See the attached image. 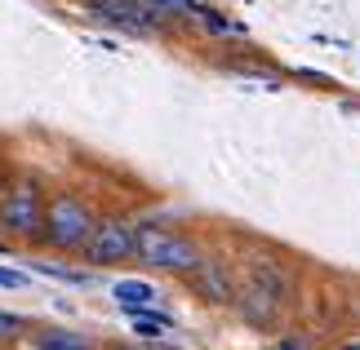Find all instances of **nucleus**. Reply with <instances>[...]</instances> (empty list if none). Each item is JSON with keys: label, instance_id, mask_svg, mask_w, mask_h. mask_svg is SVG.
<instances>
[{"label": "nucleus", "instance_id": "4", "mask_svg": "<svg viewBox=\"0 0 360 350\" xmlns=\"http://www.w3.org/2000/svg\"><path fill=\"white\" fill-rule=\"evenodd\" d=\"M138 262L156 266V271H178L191 275L200 266V248L187 235H174L165 227H138Z\"/></svg>", "mask_w": 360, "mask_h": 350}, {"label": "nucleus", "instance_id": "15", "mask_svg": "<svg viewBox=\"0 0 360 350\" xmlns=\"http://www.w3.org/2000/svg\"><path fill=\"white\" fill-rule=\"evenodd\" d=\"M112 350H138V346H112Z\"/></svg>", "mask_w": 360, "mask_h": 350}, {"label": "nucleus", "instance_id": "6", "mask_svg": "<svg viewBox=\"0 0 360 350\" xmlns=\"http://www.w3.org/2000/svg\"><path fill=\"white\" fill-rule=\"evenodd\" d=\"M129 257H138V227L124 217H103L94 227L89 244H85V262L116 266V262H129Z\"/></svg>", "mask_w": 360, "mask_h": 350}, {"label": "nucleus", "instance_id": "10", "mask_svg": "<svg viewBox=\"0 0 360 350\" xmlns=\"http://www.w3.org/2000/svg\"><path fill=\"white\" fill-rule=\"evenodd\" d=\"M40 275H53V279H67V284H89L85 271H63V266H49V262H36Z\"/></svg>", "mask_w": 360, "mask_h": 350}, {"label": "nucleus", "instance_id": "1", "mask_svg": "<svg viewBox=\"0 0 360 350\" xmlns=\"http://www.w3.org/2000/svg\"><path fill=\"white\" fill-rule=\"evenodd\" d=\"M285 292H289V279H285L281 266L276 262H254L249 275H245V284H240V292H236V302H240L249 324H271V319L281 315V306H285Z\"/></svg>", "mask_w": 360, "mask_h": 350}, {"label": "nucleus", "instance_id": "12", "mask_svg": "<svg viewBox=\"0 0 360 350\" xmlns=\"http://www.w3.org/2000/svg\"><path fill=\"white\" fill-rule=\"evenodd\" d=\"M27 284V275H18V271H5L0 266V288H22Z\"/></svg>", "mask_w": 360, "mask_h": 350}, {"label": "nucleus", "instance_id": "3", "mask_svg": "<svg viewBox=\"0 0 360 350\" xmlns=\"http://www.w3.org/2000/svg\"><path fill=\"white\" fill-rule=\"evenodd\" d=\"M174 5L178 0H85V9L94 13V18L112 22V27H120V32H129V36L160 32V27L174 18L169 13Z\"/></svg>", "mask_w": 360, "mask_h": 350}, {"label": "nucleus", "instance_id": "8", "mask_svg": "<svg viewBox=\"0 0 360 350\" xmlns=\"http://www.w3.org/2000/svg\"><path fill=\"white\" fill-rule=\"evenodd\" d=\"M112 297L124 306V311H156L160 292L147 284V279H120V284L112 288Z\"/></svg>", "mask_w": 360, "mask_h": 350}, {"label": "nucleus", "instance_id": "5", "mask_svg": "<svg viewBox=\"0 0 360 350\" xmlns=\"http://www.w3.org/2000/svg\"><path fill=\"white\" fill-rule=\"evenodd\" d=\"M45 195H40L36 182H18V187L5 191L0 200V231L18 235V240H40L45 235Z\"/></svg>", "mask_w": 360, "mask_h": 350}, {"label": "nucleus", "instance_id": "11", "mask_svg": "<svg viewBox=\"0 0 360 350\" xmlns=\"http://www.w3.org/2000/svg\"><path fill=\"white\" fill-rule=\"evenodd\" d=\"M22 328H27V324H22L18 315H0V337H18Z\"/></svg>", "mask_w": 360, "mask_h": 350}, {"label": "nucleus", "instance_id": "13", "mask_svg": "<svg viewBox=\"0 0 360 350\" xmlns=\"http://www.w3.org/2000/svg\"><path fill=\"white\" fill-rule=\"evenodd\" d=\"M5 191H9V182H5V173H0V200H5Z\"/></svg>", "mask_w": 360, "mask_h": 350}, {"label": "nucleus", "instance_id": "9", "mask_svg": "<svg viewBox=\"0 0 360 350\" xmlns=\"http://www.w3.org/2000/svg\"><path fill=\"white\" fill-rule=\"evenodd\" d=\"M36 350H94L89 337H80V332H63V328H49L36 337Z\"/></svg>", "mask_w": 360, "mask_h": 350}, {"label": "nucleus", "instance_id": "14", "mask_svg": "<svg viewBox=\"0 0 360 350\" xmlns=\"http://www.w3.org/2000/svg\"><path fill=\"white\" fill-rule=\"evenodd\" d=\"M338 350H360V337H356V342H347V346H338Z\"/></svg>", "mask_w": 360, "mask_h": 350}, {"label": "nucleus", "instance_id": "2", "mask_svg": "<svg viewBox=\"0 0 360 350\" xmlns=\"http://www.w3.org/2000/svg\"><path fill=\"white\" fill-rule=\"evenodd\" d=\"M94 227H98V217H94L76 195H58V200H49V208H45V235H40V240L63 248V253H85Z\"/></svg>", "mask_w": 360, "mask_h": 350}, {"label": "nucleus", "instance_id": "7", "mask_svg": "<svg viewBox=\"0 0 360 350\" xmlns=\"http://www.w3.org/2000/svg\"><path fill=\"white\" fill-rule=\"evenodd\" d=\"M191 284H196V292L205 302H214V306H227V302H236V284H231V275H227V266L223 262H205L191 271Z\"/></svg>", "mask_w": 360, "mask_h": 350}]
</instances>
